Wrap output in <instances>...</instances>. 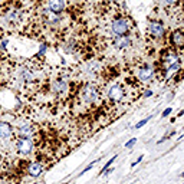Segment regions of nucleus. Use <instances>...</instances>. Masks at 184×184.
<instances>
[{
  "instance_id": "2eb2a0df",
  "label": "nucleus",
  "mask_w": 184,
  "mask_h": 184,
  "mask_svg": "<svg viewBox=\"0 0 184 184\" xmlns=\"http://www.w3.org/2000/svg\"><path fill=\"white\" fill-rule=\"evenodd\" d=\"M178 68H180V63H178V62H177V63H173V65H170V66H168L167 72H168V74H173V72L178 71Z\"/></svg>"
},
{
  "instance_id": "a211bd4d",
  "label": "nucleus",
  "mask_w": 184,
  "mask_h": 184,
  "mask_svg": "<svg viewBox=\"0 0 184 184\" xmlns=\"http://www.w3.org/2000/svg\"><path fill=\"white\" fill-rule=\"evenodd\" d=\"M150 118H151V116H148V118H145V119H141V121H140V122L135 125V128H141L143 125H145V124L148 122V119H150Z\"/></svg>"
},
{
  "instance_id": "aec40b11",
  "label": "nucleus",
  "mask_w": 184,
  "mask_h": 184,
  "mask_svg": "<svg viewBox=\"0 0 184 184\" xmlns=\"http://www.w3.org/2000/svg\"><path fill=\"white\" fill-rule=\"evenodd\" d=\"M143 158H144V155H140V157L137 158V161H134V163L131 164V167H135V165H137V164H138V163H140V161L143 160Z\"/></svg>"
},
{
  "instance_id": "39448f33",
  "label": "nucleus",
  "mask_w": 184,
  "mask_h": 184,
  "mask_svg": "<svg viewBox=\"0 0 184 184\" xmlns=\"http://www.w3.org/2000/svg\"><path fill=\"white\" fill-rule=\"evenodd\" d=\"M114 46L116 49H127L128 46H131V39L130 36H116L114 40Z\"/></svg>"
},
{
  "instance_id": "6ab92c4d",
  "label": "nucleus",
  "mask_w": 184,
  "mask_h": 184,
  "mask_svg": "<svg viewBox=\"0 0 184 184\" xmlns=\"http://www.w3.org/2000/svg\"><path fill=\"white\" fill-rule=\"evenodd\" d=\"M135 141H137V138H131V140H130V141L125 144V147H127V148H131L132 145H134V144H135Z\"/></svg>"
},
{
  "instance_id": "9d476101",
  "label": "nucleus",
  "mask_w": 184,
  "mask_h": 184,
  "mask_svg": "<svg viewBox=\"0 0 184 184\" xmlns=\"http://www.w3.org/2000/svg\"><path fill=\"white\" fill-rule=\"evenodd\" d=\"M65 7V1L63 0H49V9L53 12V13H61Z\"/></svg>"
},
{
  "instance_id": "412c9836",
  "label": "nucleus",
  "mask_w": 184,
  "mask_h": 184,
  "mask_svg": "<svg viewBox=\"0 0 184 184\" xmlns=\"http://www.w3.org/2000/svg\"><path fill=\"white\" fill-rule=\"evenodd\" d=\"M170 112H171V108H167V110H164V112L161 114V116H168Z\"/></svg>"
},
{
  "instance_id": "4468645a",
  "label": "nucleus",
  "mask_w": 184,
  "mask_h": 184,
  "mask_svg": "<svg viewBox=\"0 0 184 184\" xmlns=\"http://www.w3.org/2000/svg\"><path fill=\"white\" fill-rule=\"evenodd\" d=\"M165 62H167L168 66H170V65H173V63H177V62H178V58H177L176 53H168L167 58H165Z\"/></svg>"
},
{
  "instance_id": "dca6fc26",
  "label": "nucleus",
  "mask_w": 184,
  "mask_h": 184,
  "mask_svg": "<svg viewBox=\"0 0 184 184\" xmlns=\"http://www.w3.org/2000/svg\"><path fill=\"white\" fill-rule=\"evenodd\" d=\"M115 160H116V155H115V157H112L110 161H107V164L104 165V168H102V171H101V173H105V170H108V168H110V165L114 163V161H115Z\"/></svg>"
},
{
  "instance_id": "423d86ee",
  "label": "nucleus",
  "mask_w": 184,
  "mask_h": 184,
  "mask_svg": "<svg viewBox=\"0 0 184 184\" xmlns=\"http://www.w3.org/2000/svg\"><path fill=\"white\" fill-rule=\"evenodd\" d=\"M148 29H150V33L154 37H161L164 35V28L160 22H151Z\"/></svg>"
},
{
  "instance_id": "20e7f679",
  "label": "nucleus",
  "mask_w": 184,
  "mask_h": 184,
  "mask_svg": "<svg viewBox=\"0 0 184 184\" xmlns=\"http://www.w3.org/2000/svg\"><path fill=\"white\" fill-rule=\"evenodd\" d=\"M124 96H125V91H124V88H122L121 83L112 85L110 88V91H108V98H110L112 102H119V101L124 99Z\"/></svg>"
},
{
  "instance_id": "f8f14e48",
  "label": "nucleus",
  "mask_w": 184,
  "mask_h": 184,
  "mask_svg": "<svg viewBox=\"0 0 184 184\" xmlns=\"http://www.w3.org/2000/svg\"><path fill=\"white\" fill-rule=\"evenodd\" d=\"M6 20H7V23H17V22L20 20V13L16 12V10L9 12L7 16H6Z\"/></svg>"
},
{
  "instance_id": "9b49d317",
  "label": "nucleus",
  "mask_w": 184,
  "mask_h": 184,
  "mask_svg": "<svg viewBox=\"0 0 184 184\" xmlns=\"http://www.w3.org/2000/svg\"><path fill=\"white\" fill-rule=\"evenodd\" d=\"M42 170H43V167L39 164V163H30L29 164V167H28V173L32 176V177H39L40 176V173H42Z\"/></svg>"
},
{
  "instance_id": "4be33fe9",
  "label": "nucleus",
  "mask_w": 184,
  "mask_h": 184,
  "mask_svg": "<svg viewBox=\"0 0 184 184\" xmlns=\"http://www.w3.org/2000/svg\"><path fill=\"white\" fill-rule=\"evenodd\" d=\"M167 3H170V4H174V3H177V0H167Z\"/></svg>"
},
{
  "instance_id": "f3484780",
  "label": "nucleus",
  "mask_w": 184,
  "mask_h": 184,
  "mask_svg": "<svg viewBox=\"0 0 184 184\" xmlns=\"http://www.w3.org/2000/svg\"><path fill=\"white\" fill-rule=\"evenodd\" d=\"M96 163H98V161H92V163H91V164H88V165H86V167H85V170H83V171H82V173H81V174H85V173H86V171H89V170H91V168H92V167H94V165H95V164H96Z\"/></svg>"
},
{
  "instance_id": "ddd939ff",
  "label": "nucleus",
  "mask_w": 184,
  "mask_h": 184,
  "mask_svg": "<svg viewBox=\"0 0 184 184\" xmlns=\"http://www.w3.org/2000/svg\"><path fill=\"white\" fill-rule=\"evenodd\" d=\"M19 130H20V132H22L23 135H26V137H30V135L33 134V128H32L30 125H28V124L20 125V127H19Z\"/></svg>"
},
{
  "instance_id": "f03ea898",
  "label": "nucleus",
  "mask_w": 184,
  "mask_h": 184,
  "mask_svg": "<svg viewBox=\"0 0 184 184\" xmlns=\"http://www.w3.org/2000/svg\"><path fill=\"white\" fill-rule=\"evenodd\" d=\"M16 148H17V151H19L20 154H23V155L30 154L32 150H33V141H32V138H30V137H26V135L19 137L17 141H16Z\"/></svg>"
},
{
  "instance_id": "0eeeda50",
  "label": "nucleus",
  "mask_w": 184,
  "mask_h": 184,
  "mask_svg": "<svg viewBox=\"0 0 184 184\" xmlns=\"http://www.w3.org/2000/svg\"><path fill=\"white\" fill-rule=\"evenodd\" d=\"M13 135V130L7 122H0V138L3 140H10Z\"/></svg>"
},
{
  "instance_id": "7ed1b4c3",
  "label": "nucleus",
  "mask_w": 184,
  "mask_h": 184,
  "mask_svg": "<svg viewBox=\"0 0 184 184\" xmlns=\"http://www.w3.org/2000/svg\"><path fill=\"white\" fill-rule=\"evenodd\" d=\"M128 29H130V22L127 19H116L111 25V32L115 36H122L124 33L128 32Z\"/></svg>"
},
{
  "instance_id": "5701e85b",
  "label": "nucleus",
  "mask_w": 184,
  "mask_h": 184,
  "mask_svg": "<svg viewBox=\"0 0 184 184\" xmlns=\"http://www.w3.org/2000/svg\"><path fill=\"white\" fill-rule=\"evenodd\" d=\"M183 177H184V173H183Z\"/></svg>"
},
{
  "instance_id": "f257e3e1",
  "label": "nucleus",
  "mask_w": 184,
  "mask_h": 184,
  "mask_svg": "<svg viewBox=\"0 0 184 184\" xmlns=\"http://www.w3.org/2000/svg\"><path fill=\"white\" fill-rule=\"evenodd\" d=\"M81 95H82V101H83L85 104H94V102L98 99L99 92H98V88H96L95 85L86 83V85L83 86Z\"/></svg>"
},
{
  "instance_id": "6e6552de",
  "label": "nucleus",
  "mask_w": 184,
  "mask_h": 184,
  "mask_svg": "<svg viewBox=\"0 0 184 184\" xmlns=\"http://www.w3.org/2000/svg\"><path fill=\"white\" fill-rule=\"evenodd\" d=\"M52 89H53L55 94H63V92L68 91V83H66L65 79H56V81L53 82Z\"/></svg>"
},
{
  "instance_id": "1a4fd4ad",
  "label": "nucleus",
  "mask_w": 184,
  "mask_h": 184,
  "mask_svg": "<svg viewBox=\"0 0 184 184\" xmlns=\"http://www.w3.org/2000/svg\"><path fill=\"white\" fill-rule=\"evenodd\" d=\"M152 75H154V71H152L151 66H144V68H141V69L138 71V78H140L143 82H148V81L152 78Z\"/></svg>"
}]
</instances>
